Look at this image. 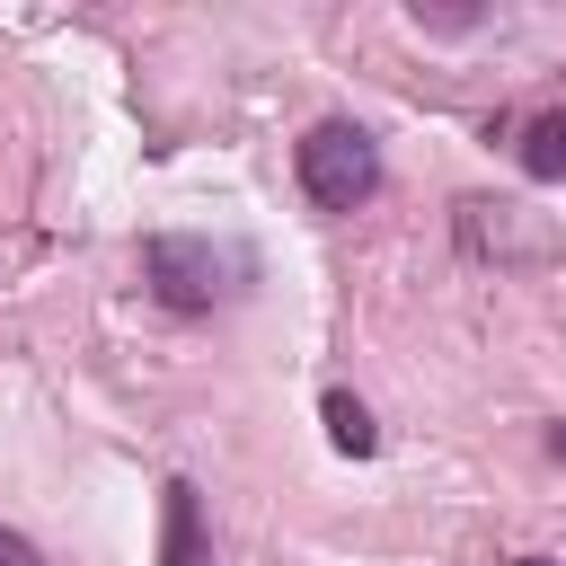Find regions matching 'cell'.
<instances>
[{
	"label": "cell",
	"mask_w": 566,
	"mask_h": 566,
	"mask_svg": "<svg viewBox=\"0 0 566 566\" xmlns=\"http://www.w3.org/2000/svg\"><path fill=\"white\" fill-rule=\"evenodd\" d=\"M548 460H557V469H566V424H548Z\"/></svg>",
	"instance_id": "ba28073f"
},
{
	"label": "cell",
	"mask_w": 566,
	"mask_h": 566,
	"mask_svg": "<svg viewBox=\"0 0 566 566\" xmlns=\"http://www.w3.org/2000/svg\"><path fill=\"white\" fill-rule=\"evenodd\" d=\"M522 168L539 186H566V106H548V115L522 124Z\"/></svg>",
	"instance_id": "5b68a950"
},
{
	"label": "cell",
	"mask_w": 566,
	"mask_h": 566,
	"mask_svg": "<svg viewBox=\"0 0 566 566\" xmlns=\"http://www.w3.org/2000/svg\"><path fill=\"white\" fill-rule=\"evenodd\" d=\"M318 416H327V442H336L345 460H371V451H380V424H371V407H363L354 389H327Z\"/></svg>",
	"instance_id": "277c9868"
},
{
	"label": "cell",
	"mask_w": 566,
	"mask_h": 566,
	"mask_svg": "<svg viewBox=\"0 0 566 566\" xmlns=\"http://www.w3.org/2000/svg\"><path fill=\"white\" fill-rule=\"evenodd\" d=\"M0 566H44V548H35L27 531H9V522H0Z\"/></svg>",
	"instance_id": "8992f818"
},
{
	"label": "cell",
	"mask_w": 566,
	"mask_h": 566,
	"mask_svg": "<svg viewBox=\"0 0 566 566\" xmlns=\"http://www.w3.org/2000/svg\"><path fill=\"white\" fill-rule=\"evenodd\" d=\"M239 274H248V256L221 248V239H203V230H159V239H142V283H150V301H168V310H221V301L239 292Z\"/></svg>",
	"instance_id": "7a4b0ae2"
},
{
	"label": "cell",
	"mask_w": 566,
	"mask_h": 566,
	"mask_svg": "<svg viewBox=\"0 0 566 566\" xmlns=\"http://www.w3.org/2000/svg\"><path fill=\"white\" fill-rule=\"evenodd\" d=\"M416 27H442V35H460V27H478V9H407Z\"/></svg>",
	"instance_id": "52a82bcc"
},
{
	"label": "cell",
	"mask_w": 566,
	"mask_h": 566,
	"mask_svg": "<svg viewBox=\"0 0 566 566\" xmlns=\"http://www.w3.org/2000/svg\"><path fill=\"white\" fill-rule=\"evenodd\" d=\"M292 168H301V195H310L318 212H363V203L380 195V142H371L354 115L310 124L301 150H292Z\"/></svg>",
	"instance_id": "6da1fadb"
},
{
	"label": "cell",
	"mask_w": 566,
	"mask_h": 566,
	"mask_svg": "<svg viewBox=\"0 0 566 566\" xmlns=\"http://www.w3.org/2000/svg\"><path fill=\"white\" fill-rule=\"evenodd\" d=\"M513 566H557V557H513Z\"/></svg>",
	"instance_id": "9c48e42d"
},
{
	"label": "cell",
	"mask_w": 566,
	"mask_h": 566,
	"mask_svg": "<svg viewBox=\"0 0 566 566\" xmlns=\"http://www.w3.org/2000/svg\"><path fill=\"white\" fill-rule=\"evenodd\" d=\"M159 566H212V531H203V504L186 478L159 486Z\"/></svg>",
	"instance_id": "3957f363"
}]
</instances>
